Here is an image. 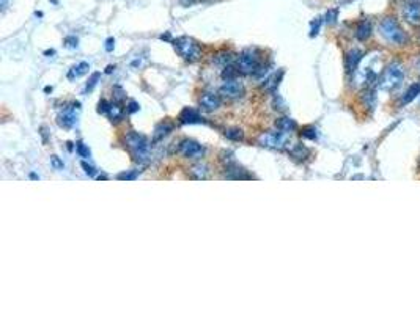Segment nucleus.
I'll return each instance as SVG.
<instances>
[{"instance_id":"nucleus-1","label":"nucleus","mask_w":420,"mask_h":314,"mask_svg":"<svg viewBox=\"0 0 420 314\" xmlns=\"http://www.w3.org/2000/svg\"><path fill=\"white\" fill-rule=\"evenodd\" d=\"M378 29H379V35L392 47H404L411 41L408 32L404 30L400 19L395 15H386L379 21Z\"/></svg>"},{"instance_id":"nucleus-2","label":"nucleus","mask_w":420,"mask_h":314,"mask_svg":"<svg viewBox=\"0 0 420 314\" xmlns=\"http://www.w3.org/2000/svg\"><path fill=\"white\" fill-rule=\"evenodd\" d=\"M404 81H406L404 64L400 60H393L383 69L381 75L378 77V87L384 91H389V93H395V91H398L404 85Z\"/></svg>"},{"instance_id":"nucleus-3","label":"nucleus","mask_w":420,"mask_h":314,"mask_svg":"<svg viewBox=\"0 0 420 314\" xmlns=\"http://www.w3.org/2000/svg\"><path fill=\"white\" fill-rule=\"evenodd\" d=\"M125 146L129 149L131 155L134 157V161H137V162L148 161V157H150V146L151 145H150L148 138L143 134L134 132V130L128 132L126 137H125Z\"/></svg>"},{"instance_id":"nucleus-4","label":"nucleus","mask_w":420,"mask_h":314,"mask_svg":"<svg viewBox=\"0 0 420 314\" xmlns=\"http://www.w3.org/2000/svg\"><path fill=\"white\" fill-rule=\"evenodd\" d=\"M238 69L241 74H257L261 71V55L255 47L244 49L238 57Z\"/></svg>"},{"instance_id":"nucleus-5","label":"nucleus","mask_w":420,"mask_h":314,"mask_svg":"<svg viewBox=\"0 0 420 314\" xmlns=\"http://www.w3.org/2000/svg\"><path fill=\"white\" fill-rule=\"evenodd\" d=\"M173 46L176 49V52L179 54V57H183L186 61L194 63L202 57V49L199 46V43L195 41L194 38L189 36H179L173 41Z\"/></svg>"},{"instance_id":"nucleus-6","label":"nucleus","mask_w":420,"mask_h":314,"mask_svg":"<svg viewBox=\"0 0 420 314\" xmlns=\"http://www.w3.org/2000/svg\"><path fill=\"white\" fill-rule=\"evenodd\" d=\"M401 18L411 27H420V0H404L401 5Z\"/></svg>"},{"instance_id":"nucleus-7","label":"nucleus","mask_w":420,"mask_h":314,"mask_svg":"<svg viewBox=\"0 0 420 314\" xmlns=\"http://www.w3.org/2000/svg\"><path fill=\"white\" fill-rule=\"evenodd\" d=\"M258 143L263 148H269V149H285L288 146V143H290V140H288V134L285 132H266L263 135H260L258 138Z\"/></svg>"},{"instance_id":"nucleus-8","label":"nucleus","mask_w":420,"mask_h":314,"mask_svg":"<svg viewBox=\"0 0 420 314\" xmlns=\"http://www.w3.org/2000/svg\"><path fill=\"white\" fill-rule=\"evenodd\" d=\"M178 151L183 157H186V159H192V161H199L205 155L206 149L200 145L199 141L191 140V138H185L183 141H179V146Z\"/></svg>"},{"instance_id":"nucleus-9","label":"nucleus","mask_w":420,"mask_h":314,"mask_svg":"<svg viewBox=\"0 0 420 314\" xmlns=\"http://www.w3.org/2000/svg\"><path fill=\"white\" fill-rule=\"evenodd\" d=\"M219 95L225 99H239L244 95V85L236 78L225 81L219 88Z\"/></svg>"},{"instance_id":"nucleus-10","label":"nucleus","mask_w":420,"mask_h":314,"mask_svg":"<svg viewBox=\"0 0 420 314\" xmlns=\"http://www.w3.org/2000/svg\"><path fill=\"white\" fill-rule=\"evenodd\" d=\"M81 110V104L79 102H73L70 107H67L65 109L60 115H58V126L60 127H63V129H71L74 124H76V118H77V115H76V112H79Z\"/></svg>"},{"instance_id":"nucleus-11","label":"nucleus","mask_w":420,"mask_h":314,"mask_svg":"<svg viewBox=\"0 0 420 314\" xmlns=\"http://www.w3.org/2000/svg\"><path fill=\"white\" fill-rule=\"evenodd\" d=\"M364 58V54L361 49H351L348 54L345 55V69L346 74H356V71L359 69V64Z\"/></svg>"},{"instance_id":"nucleus-12","label":"nucleus","mask_w":420,"mask_h":314,"mask_svg":"<svg viewBox=\"0 0 420 314\" xmlns=\"http://www.w3.org/2000/svg\"><path fill=\"white\" fill-rule=\"evenodd\" d=\"M220 107V96L214 91H205L200 96V109L205 112H214Z\"/></svg>"},{"instance_id":"nucleus-13","label":"nucleus","mask_w":420,"mask_h":314,"mask_svg":"<svg viewBox=\"0 0 420 314\" xmlns=\"http://www.w3.org/2000/svg\"><path fill=\"white\" fill-rule=\"evenodd\" d=\"M178 121L181 124H200V123H205L203 116L199 112H197L195 109H192V107H185V109H183L179 116H178Z\"/></svg>"},{"instance_id":"nucleus-14","label":"nucleus","mask_w":420,"mask_h":314,"mask_svg":"<svg viewBox=\"0 0 420 314\" xmlns=\"http://www.w3.org/2000/svg\"><path fill=\"white\" fill-rule=\"evenodd\" d=\"M373 27H372V21L370 19H362L357 22V27H356V38L359 41H367L370 36H372Z\"/></svg>"},{"instance_id":"nucleus-15","label":"nucleus","mask_w":420,"mask_h":314,"mask_svg":"<svg viewBox=\"0 0 420 314\" xmlns=\"http://www.w3.org/2000/svg\"><path fill=\"white\" fill-rule=\"evenodd\" d=\"M275 127H277V130H280V132L291 134V132H294V130L297 129V123L293 120V118H290V116H282V118H279L277 121H275Z\"/></svg>"},{"instance_id":"nucleus-16","label":"nucleus","mask_w":420,"mask_h":314,"mask_svg":"<svg viewBox=\"0 0 420 314\" xmlns=\"http://www.w3.org/2000/svg\"><path fill=\"white\" fill-rule=\"evenodd\" d=\"M173 130V124H170V123H159L156 127H154V134H153V143H157V141H161L164 140L170 132Z\"/></svg>"},{"instance_id":"nucleus-17","label":"nucleus","mask_w":420,"mask_h":314,"mask_svg":"<svg viewBox=\"0 0 420 314\" xmlns=\"http://www.w3.org/2000/svg\"><path fill=\"white\" fill-rule=\"evenodd\" d=\"M418 96H420V82H415V84L409 85L408 90H406L404 93L401 95V104H403V106H404V104H409L414 99H417Z\"/></svg>"},{"instance_id":"nucleus-18","label":"nucleus","mask_w":420,"mask_h":314,"mask_svg":"<svg viewBox=\"0 0 420 314\" xmlns=\"http://www.w3.org/2000/svg\"><path fill=\"white\" fill-rule=\"evenodd\" d=\"M282 77H283V71H279V72L272 74L269 78H266L265 84H263L265 90L269 91V93H275V91H277V88H279V85H280Z\"/></svg>"},{"instance_id":"nucleus-19","label":"nucleus","mask_w":420,"mask_h":314,"mask_svg":"<svg viewBox=\"0 0 420 314\" xmlns=\"http://www.w3.org/2000/svg\"><path fill=\"white\" fill-rule=\"evenodd\" d=\"M88 69H90V64H88L87 61H81V63H77V64H74V66L68 71V78H70V81H74V78H77V77H81V75L87 74V72H88Z\"/></svg>"},{"instance_id":"nucleus-20","label":"nucleus","mask_w":420,"mask_h":314,"mask_svg":"<svg viewBox=\"0 0 420 314\" xmlns=\"http://www.w3.org/2000/svg\"><path fill=\"white\" fill-rule=\"evenodd\" d=\"M109 118L112 123H118L123 120V107L120 106V102H110V107L107 112Z\"/></svg>"},{"instance_id":"nucleus-21","label":"nucleus","mask_w":420,"mask_h":314,"mask_svg":"<svg viewBox=\"0 0 420 314\" xmlns=\"http://www.w3.org/2000/svg\"><path fill=\"white\" fill-rule=\"evenodd\" d=\"M290 154H291V157H294L296 161H306L307 157H309V154H310V151L304 145H296L290 151Z\"/></svg>"},{"instance_id":"nucleus-22","label":"nucleus","mask_w":420,"mask_h":314,"mask_svg":"<svg viewBox=\"0 0 420 314\" xmlns=\"http://www.w3.org/2000/svg\"><path fill=\"white\" fill-rule=\"evenodd\" d=\"M225 137L231 141H241L244 138V132L239 127H231L225 130Z\"/></svg>"},{"instance_id":"nucleus-23","label":"nucleus","mask_w":420,"mask_h":314,"mask_svg":"<svg viewBox=\"0 0 420 314\" xmlns=\"http://www.w3.org/2000/svg\"><path fill=\"white\" fill-rule=\"evenodd\" d=\"M317 129H315L313 126H306L301 129V137L303 138H307V140H315L317 138Z\"/></svg>"},{"instance_id":"nucleus-24","label":"nucleus","mask_w":420,"mask_h":314,"mask_svg":"<svg viewBox=\"0 0 420 314\" xmlns=\"http://www.w3.org/2000/svg\"><path fill=\"white\" fill-rule=\"evenodd\" d=\"M241 72H239V69L238 68H234V66H225V69H224V72H222V77L225 78V81H231V78H236L238 77Z\"/></svg>"},{"instance_id":"nucleus-25","label":"nucleus","mask_w":420,"mask_h":314,"mask_svg":"<svg viewBox=\"0 0 420 314\" xmlns=\"http://www.w3.org/2000/svg\"><path fill=\"white\" fill-rule=\"evenodd\" d=\"M76 152L79 154V157H84V159H90V155H91L88 146L84 145L82 141H77V143H76Z\"/></svg>"},{"instance_id":"nucleus-26","label":"nucleus","mask_w":420,"mask_h":314,"mask_svg":"<svg viewBox=\"0 0 420 314\" xmlns=\"http://www.w3.org/2000/svg\"><path fill=\"white\" fill-rule=\"evenodd\" d=\"M192 173H194V176H195L197 179H205L206 175H208V170H206L205 165L199 164V165H195V167L192 168Z\"/></svg>"},{"instance_id":"nucleus-27","label":"nucleus","mask_w":420,"mask_h":314,"mask_svg":"<svg viewBox=\"0 0 420 314\" xmlns=\"http://www.w3.org/2000/svg\"><path fill=\"white\" fill-rule=\"evenodd\" d=\"M99 78H101V72H93V74H91V77L88 78V82H87V87H85V93H87V91H91L96 87Z\"/></svg>"},{"instance_id":"nucleus-28","label":"nucleus","mask_w":420,"mask_h":314,"mask_svg":"<svg viewBox=\"0 0 420 314\" xmlns=\"http://www.w3.org/2000/svg\"><path fill=\"white\" fill-rule=\"evenodd\" d=\"M77 43H79V39H77V36H74V35H70V36H67V38L63 39L65 47H68V49H76V47H77Z\"/></svg>"},{"instance_id":"nucleus-29","label":"nucleus","mask_w":420,"mask_h":314,"mask_svg":"<svg viewBox=\"0 0 420 314\" xmlns=\"http://www.w3.org/2000/svg\"><path fill=\"white\" fill-rule=\"evenodd\" d=\"M137 176H139V170H134V172L118 175V179H122V181H134Z\"/></svg>"},{"instance_id":"nucleus-30","label":"nucleus","mask_w":420,"mask_h":314,"mask_svg":"<svg viewBox=\"0 0 420 314\" xmlns=\"http://www.w3.org/2000/svg\"><path fill=\"white\" fill-rule=\"evenodd\" d=\"M337 18H338V10H329L326 13V22L327 24H335Z\"/></svg>"},{"instance_id":"nucleus-31","label":"nucleus","mask_w":420,"mask_h":314,"mask_svg":"<svg viewBox=\"0 0 420 314\" xmlns=\"http://www.w3.org/2000/svg\"><path fill=\"white\" fill-rule=\"evenodd\" d=\"M321 27V18H317L312 22V30H310V36H317Z\"/></svg>"},{"instance_id":"nucleus-32","label":"nucleus","mask_w":420,"mask_h":314,"mask_svg":"<svg viewBox=\"0 0 420 314\" xmlns=\"http://www.w3.org/2000/svg\"><path fill=\"white\" fill-rule=\"evenodd\" d=\"M109 107H110V102L107 99H101L99 104H98V112L99 113H107L109 112Z\"/></svg>"},{"instance_id":"nucleus-33","label":"nucleus","mask_w":420,"mask_h":314,"mask_svg":"<svg viewBox=\"0 0 420 314\" xmlns=\"http://www.w3.org/2000/svg\"><path fill=\"white\" fill-rule=\"evenodd\" d=\"M81 165H82L84 172H85V173H87L88 176H95V175H96V170H95V167H93V165L87 164L85 161H82V162H81Z\"/></svg>"},{"instance_id":"nucleus-34","label":"nucleus","mask_w":420,"mask_h":314,"mask_svg":"<svg viewBox=\"0 0 420 314\" xmlns=\"http://www.w3.org/2000/svg\"><path fill=\"white\" fill-rule=\"evenodd\" d=\"M139 109H140V106H139V102H136V101H129L128 106H126L128 113H136V112H139Z\"/></svg>"},{"instance_id":"nucleus-35","label":"nucleus","mask_w":420,"mask_h":314,"mask_svg":"<svg viewBox=\"0 0 420 314\" xmlns=\"http://www.w3.org/2000/svg\"><path fill=\"white\" fill-rule=\"evenodd\" d=\"M50 164H52V167H54L55 170H62V168H63V162L58 159L57 155H52V157H50Z\"/></svg>"},{"instance_id":"nucleus-36","label":"nucleus","mask_w":420,"mask_h":314,"mask_svg":"<svg viewBox=\"0 0 420 314\" xmlns=\"http://www.w3.org/2000/svg\"><path fill=\"white\" fill-rule=\"evenodd\" d=\"M104 49H106V52H112L115 49V39L109 38L107 41H106V46H104Z\"/></svg>"},{"instance_id":"nucleus-37","label":"nucleus","mask_w":420,"mask_h":314,"mask_svg":"<svg viewBox=\"0 0 420 314\" xmlns=\"http://www.w3.org/2000/svg\"><path fill=\"white\" fill-rule=\"evenodd\" d=\"M0 7H2V11H5L8 8V0H2V4H0Z\"/></svg>"},{"instance_id":"nucleus-38","label":"nucleus","mask_w":420,"mask_h":314,"mask_svg":"<svg viewBox=\"0 0 420 314\" xmlns=\"http://www.w3.org/2000/svg\"><path fill=\"white\" fill-rule=\"evenodd\" d=\"M161 39H164V41H170V33L161 35Z\"/></svg>"},{"instance_id":"nucleus-39","label":"nucleus","mask_w":420,"mask_h":314,"mask_svg":"<svg viewBox=\"0 0 420 314\" xmlns=\"http://www.w3.org/2000/svg\"><path fill=\"white\" fill-rule=\"evenodd\" d=\"M415 69H417V74L420 75V57H418V60H417V63H415Z\"/></svg>"},{"instance_id":"nucleus-40","label":"nucleus","mask_w":420,"mask_h":314,"mask_svg":"<svg viewBox=\"0 0 420 314\" xmlns=\"http://www.w3.org/2000/svg\"><path fill=\"white\" fill-rule=\"evenodd\" d=\"M55 54V50H46L44 52V55H54Z\"/></svg>"},{"instance_id":"nucleus-41","label":"nucleus","mask_w":420,"mask_h":314,"mask_svg":"<svg viewBox=\"0 0 420 314\" xmlns=\"http://www.w3.org/2000/svg\"><path fill=\"white\" fill-rule=\"evenodd\" d=\"M113 69H115V66H112V64H110V66H107V69H106V72H107V74H110V72H112Z\"/></svg>"},{"instance_id":"nucleus-42","label":"nucleus","mask_w":420,"mask_h":314,"mask_svg":"<svg viewBox=\"0 0 420 314\" xmlns=\"http://www.w3.org/2000/svg\"><path fill=\"white\" fill-rule=\"evenodd\" d=\"M417 41L420 43V27H417Z\"/></svg>"},{"instance_id":"nucleus-43","label":"nucleus","mask_w":420,"mask_h":314,"mask_svg":"<svg viewBox=\"0 0 420 314\" xmlns=\"http://www.w3.org/2000/svg\"><path fill=\"white\" fill-rule=\"evenodd\" d=\"M44 91H46V93H49V91H52V87H46Z\"/></svg>"}]
</instances>
